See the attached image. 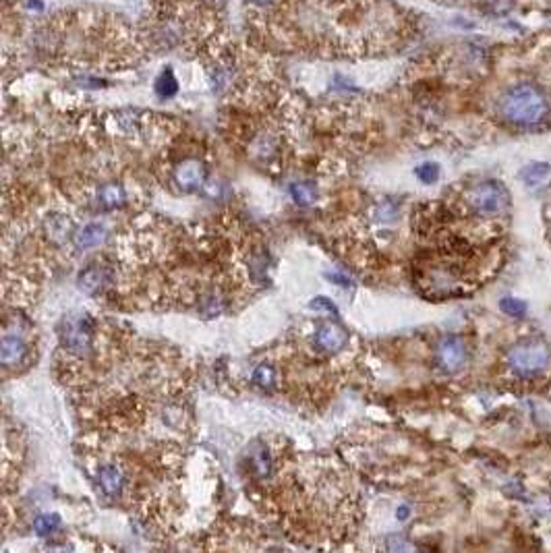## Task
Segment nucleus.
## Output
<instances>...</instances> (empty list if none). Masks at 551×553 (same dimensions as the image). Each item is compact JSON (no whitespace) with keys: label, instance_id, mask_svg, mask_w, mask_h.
Returning <instances> with one entry per match:
<instances>
[{"label":"nucleus","instance_id":"obj_8","mask_svg":"<svg viewBox=\"0 0 551 553\" xmlns=\"http://www.w3.org/2000/svg\"><path fill=\"white\" fill-rule=\"evenodd\" d=\"M108 282H110V272H108L104 265H100V263H94V265H89V267H85V269L81 272V276H79V286H81V291H85V293H89V295L102 291Z\"/></svg>","mask_w":551,"mask_h":553},{"label":"nucleus","instance_id":"obj_23","mask_svg":"<svg viewBox=\"0 0 551 553\" xmlns=\"http://www.w3.org/2000/svg\"><path fill=\"white\" fill-rule=\"evenodd\" d=\"M247 2H251V4H255V6H272L274 2H278V0H247Z\"/></svg>","mask_w":551,"mask_h":553},{"label":"nucleus","instance_id":"obj_9","mask_svg":"<svg viewBox=\"0 0 551 553\" xmlns=\"http://www.w3.org/2000/svg\"><path fill=\"white\" fill-rule=\"evenodd\" d=\"M104 239H106V228H104L102 224L91 222V224H85V226H81V228L75 230L73 245L77 249H83V251H85V249H94V247L102 245Z\"/></svg>","mask_w":551,"mask_h":553},{"label":"nucleus","instance_id":"obj_10","mask_svg":"<svg viewBox=\"0 0 551 553\" xmlns=\"http://www.w3.org/2000/svg\"><path fill=\"white\" fill-rule=\"evenodd\" d=\"M25 355V342L19 336H4L2 344H0V361L4 367H13L17 365Z\"/></svg>","mask_w":551,"mask_h":553},{"label":"nucleus","instance_id":"obj_22","mask_svg":"<svg viewBox=\"0 0 551 553\" xmlns=\"http://www.w3.org/2000/svg\"><path fill=\"white\" fill-rule=\"evenodd\" d=\"M311 307H313V309L328 311V313H331V315H338V309L334 307V303H331L330 298H326V296H317V298L311 303Z\"/></svg>","mask_w":551,"mask_h":553},{"label":"nucleus","instance_id":"obj_1","mask_svg":"<svg viewBox=\"0 0 551 553\" xmlns=\"http://www.w3.org/2000/svg\"><path fill=\"white\" fill-rule=\"evenodd\" d=\"M500 114L512 125L533 127L547 118L550 104L535 85L518 83L500 98Z\"/></svg>","mask_w":551,"mask_h":553},{"label":"nucleus","instance_id":"obj_18","mask_svg":"<svg viewBox=\"0 0 551 553\" xmlns=\"http://www.w3.org/2000/svg\"><path fill=\"white\" fill-rule=\"evenodd\" d=\"M386 547H388V553H417L414 545L400 535H390L386 541Z\"/></svg>","mask_w":551,"mask_h":553},{"label":"nucleus","instance_id":"obj_11","mask_svg":"<svg viewBox=\"0 0 551 553\" xmlns=\"http://www.w3.org/2000/svg\"><path fill=\"white\" fill-rule=\"evenodd\" d=\"M89 344H91V336L83 324H77L67 332V348L77 355H83L89 348Z\"/></svg>","mask_w":551,"mask_h":553},{"label":"nucleus","instance_id":"obj_21","mask_svg":"<svg viewBox=\"0 0 551 553\" xmlns=\"http://www.w3.org/2000/svg\"><path fill=\"white\" fill-rule=\"evenodd\" d=\"M253 381L258 383L259 388H272L274 381H276V373L270 365H259L253 373Z\"/></svg>","mask_w":551,"mask_h":553},{"label":"nucleus","instance_id":"obj_14","mask_svg":"<svg viewBox=\"0 0 551 553\" xmlns=\"http://www.w3.org/2000/svg\"><path fill=\"white\" fill-rule=\"evenodd\" d=\"M550 174V164H545V162H537V164H528L522 172H520V177H522V181L526 184H537L541 183L545 177Z\"/></svg>","mask_w":551,"mask_h":553},{"label":"nucleus","instance_id":"obj_19","mask_svg":"<svg viewBox=\"0 0 551 553\" xmlns=\"http://www.w3.org/2000/svg\"><path fill=\"white\" fill-rule=\"evenodd\" d=\"M251 464H253V469H255V473H258L259 477H265L267 473H270V456H267V452H265V447L259 443V450L255 452V454H251Z\"/></svg>","mask_w":551,"mask_h":553},{"label":"nucleus","instance_id":"obj_3","mask_svg":"<svg viewBox=\"0 0 551 553\" xmlns=\"http://www.w3.org/2000/svg\"><path fill=\"white\" fill-rule=\"evenodd\" d=\"M467 208L481 218H493L504 212L508 205V193L506 189L495 181H483L473 184L464 193Z\"/></svg>","mask_w":551,"mask_h":553},{"label":"nucleus","instance_id":"obj_16","mask_svg":"<svg viewBox=\"0 0 551 553\" xmlns=\"http://www.w3.org/2000/svg\"><path fill=\"white\" fill-rule=\"evenodd\" d=\"M500 309L506 313V315H510V317H524L526 315V303L524 300H520V298H514V296H506V298H502V303H500Z\"/></svg>","mask_w":551,"mask_h":553},{"label":"nucleus","instance_id":"obj_7","mask_svg":"<svg viewBox=\"0 0 551 553\" xmlns=\"http://www.w3.org/2000/svg\"><path fill=\"white\" fill-rule=\"evenodd\" d=\"M94 199H96V205H98L100 210L112 212V210H116V208H120V205L127 203V191H125L122 184L106 183L96 189Z\"/></svg>","mask_w":551,"mask_h":553},{"label":"nucleus","instance_id":"obj_5","mask_svg":"<svg viewBox=\"0 0 551 553\" xmlns=\"http://www.w3.org/2000/svg\"><path fill=\"white\" fill-rule=\"evenodd\" d=\"M205 177L208 168L199 160H184L175 168V181L186 193L201 189L205 184Z\"/></svg>","mask_w":551,"mask_h":553},{"label":"nucleus","instance_id":"obj_20","mask_svg":"<svg viewBox=\"0 0 551 553\" xmlns=\"http://www.w3.org/2000/svg\"><path fill=\"white\" fill-rule=\"evenodd\" d=\"M417 177H419L421 183L425 184L436 183L438 177H440V166L433 164V162H425V164H421V166L417 168Z\"/></svg>","mask_w":551,"mask_h":553},{"label":"nucleus","instance_id":"obj_4","mask_svg":"<svg viewBox=\"0 0 551 553\" xmlns=\"http://www.w3.org/2000/svg\"><path fill=\"white\" fill-rule=\"evenodd\" d=\"M438 363L443 371L454 373L467 363V344L460 336H445L438 344Z\"/></svg>","mask_w":551,"mask_h":553},{"label":"nucleus","instance_id":"obj_17","mask_svg":"<svg viewBox=\"0 0 551 553\" xmlns=\"http://www.w3.org/2000/svg\"><path fill=\"white\" fill-rule=\"evenodd\" d=\"M58 524H61V518L56 516V514H44V516H39L34 522V528H36L37 535L46 537V535L54 533L58 528Z\"/></svg>","mask_w":551,"mask_h":553},{"label":"nucleus","instance_id":"obj_24","mask_svg":"<svg viewBox=\"0 0 551 553\" xmlns=\"http://www.w3.org/2000/svg\"><path fill=\"white\" fill-rule=\"evenodd\" d=\"M396 516H398V520H405V518L408 516V508H406V506L398 508V510H396Z\"/></svg>","mask_w":551,"mask_h":553},{"label":"nucleus","instance_id":"obj_15","mask_svg":"<svg viewBox=\"0 0 551 553\" xmlns=\"http://www.w3.org/2000/svg\"><path fill=\"white\" fill-rule=\"evenodd\" d=\"M291 195L298 205H309L315 199V186L311 183H294L291 186Z\"/></svg>","mask_w":551,"mask_h":553},{"label":"nucleus","instance_id":"obj_2","mask_svg":"<svg viewBox=\"0 0 551 553\" xmlns=\"http://www.w3.org/2000/svg\"><path fill=\"white\" fill-rule=\"evenodd\" d=\"M551 363L550 346L541 340H522L508 350V365L518 377L541 375Z\"/></svg>","mask_w":551,"mask_h":553},{"label":"nucleus","instance_id":"obj_12","mask_svg":"<svg viewBox=\"0 0 551 553\" xmlns=\"http://www.w3.org/2000/svg\"><path fill=\"white\" fill-rule=\"evenodd\" d=\"M98 481H100V487L106 495H116L122 489L125 477L116 466H104L98 475Z\"/></svg>","mask_w":551,"mask_h":553},{"label":"nucleus","instance_id":"obj_13","mask_svg":"<svg viewBox=\"0 0 551 553\" xmlns=\"http://www.w3.org/2000/svg\"><path fill=\"white\" fill-rule=\"evenodd\" d=\"M177 91H179V81H177L175 73L170 69L162 71L160 77L156 79V94L166 100V98H172Z\"/></svg>","mask_w":551,"mask_h":553},{"label":"nucleus","instance_id":"obj_6","mask_svg":"<svg viewBox=\"0 0 551 553\" xmlns=\"http://www.w3.org/2000/svg\"><path fill=\"white\" fill-rule=\"evenodd\" d=\"M348 342V332L336 324V322H326L317 328L315 332V344L324 350V352H338L344 348V344Z\"/></svg>","mask_w":551,"mask_h":553}]
</instances>
